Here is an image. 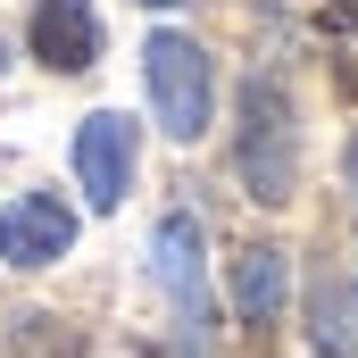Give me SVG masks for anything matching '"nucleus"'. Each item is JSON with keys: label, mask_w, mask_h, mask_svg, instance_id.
Returning a JSON list of instances; mask_svg holds the SVG:
<instances>
[{"label": "nucleus", "mask_w": 358, "mask_h": 358, "mask_svg": "<svg viewBox=\"0 0 358 358\" xmlns=\"http://www.w3.org/2000/svg\"><path fill=\"white\" fill-rule=\"evenodd\" d=\"M234 167L259 208H283L300 192V125H292V100L275 76H250L234 100Z\"/></svg>", "instance_id": "obj_1"}, {"label": "nucleus", "mask_w": 358, "mask_h": 358, "mask_svg": "<svg viewBox=\"0 0 358 358\" xmlns=\"http://www.w3.org/2000/svg\"><path fill=\"white\" fill-rule=\"evenodd\" d=\"M142 76H150V108H159L167 142H200L208 117H217V59L192 34H150Z\"/></svg>", "instance_id": "obj_2"}, {"label": "nucleus", "mask_w": 358, "mask_h": 358, "mask_svg": "<svg viewBox=\"0 0 358 358\" xmlns=\"http://www.w3.org/2000/svg\"><path fill=\"white\" fill-rule=\"evenodd\" d=\"M150 275H159V292L176 300V334H208V283H200V217L176 208V217H159V234H150Z\"/></svg>", "instance_id": "obj_3"}, {"label": "nucleus", "mask_w": 358, "mask_h": 358, "mask_svg": "<svg viewBox=\"0 0 358 358\" xmlns=\"http://www.w3.org/2000/svg\"><path fill=\"white\" fill-rule=\"evenodd\" d=\"M76 183L92 192V208H117L134 192V117L100 108L76 125Z\"/></svg>", "instance_id": "obj_4"}, {"label": "nucleus", "mask_w": 358, "mask_h": 358, "mask_svg": "<svg viewBox=\"0 0 358 358\" xmlns=\"http://www.w3.org/2000/svg\"><path fill=\"white\" fill-rule=\"evenodd\" d=\"M67 250H76V208H67V200L25 192V200L0 208V259H8V267H50V259H67Z\"/></svg>", "instance_id": "obj_5"}, {"label": "nucleus", "mask_w": 358, "mask_h": 358, "mask_svg": "<svg viewBox=\"0 0 358 358\" xmlns=\"http://www.w3.org/2000/svg\"><path fill=\"white\" fill-rule=\"evenodd\" d=\"M34 59L50 76H76L100 59V8L92 0H34Z\"/></svg>", "instance_id": "obj_6"}, {"label": "nucleus", "mask_w": 358, "mask_h": 358, "mask_svg": "<svg viewBox=\"0 0 358 358\" xmlns=\"http://www.w3.org/2000/svg\"><path fill=\"white\" fill-rule=\"evenodd\" d=\"M308 342L317 358H358V283L334 267L308 275Z\"/></svg>", "instance_id": "obj_7"}, {"label": "nucleus", "mask_w": 358, "mask_h": 358, "mask_svg": "<svg viewBox=\"0 0 358 358\" xmlns=\"http://www.w3.org/2000/svg\"><path fill=\"white\" fill-rule=\"evenodd\" d=\"M234 317L242 325H275L283 317V292H292V267H283V250L275 242H250V250H234Z\"/></svg>", "instance_id": "obj_8"}, {"label": "nucleus", "mask_w": 358, "mask_h": 358, "mask_svg": "<svg viewBox=\"0 0 358 358\" xmlns=\"http://www.w3.org/2000/svg\"><path fill=\"white\" fill-rule=\"evenodd\" d=\"M342 176H350V192H358V134H350V150H342Z\"/></svg>", "instance_id": "obj_9"}, {"label": "nucleus", "mask_w": 358, "mask_h": 358, "mask_svg": "<svg viewBox=\"0 0 358 358\" xmlns=\"http://www.w3.org/2000/svg\"><path fill=\"white\" fill-rule=\"evenodd\" d=\"M142 8H183V0H142Z\"/></svg>", "instance_id": "obj_10"}]
</instances>
